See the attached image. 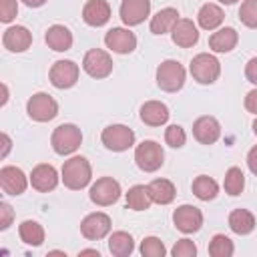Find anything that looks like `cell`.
Instances as JSON below:
<instances>
[{
  "label": "cell",
  "instance_id": "obj_6",
  "mask_svg": "<svg viewBox=\"0 0 257 257\" xmlns=\"http://www.w3.org/2000/svg\"><path fill=\"white\" fill-rule=\"evenodd\" d=\"M100 141L108 151L122 153L135 145V133L126 124H108L100 133Z\"/></svg>",
  "mask_w": 257,
  "mask_h": 257
},
{
  "label": "cell",
  "instance_id": "obj_36",
  "mask_svg": "<svg viewBox=\"0 0 257 257\" xmlns=\"http://www.w3.org/2000/svg\"><path fill=\"white\" fill-rule=\"evenodd\" d=\"M185 141H187V135H185V128H183L181 124H171V126H167V131H165V143H167L169 147L181 149V147L185 145Z\"/></svg>",
  "mask_w": 257,
  "mask_h": 257
},
{
  "label": "cell",
  "instance_id": "obj_23",
  "mask_svg": "<svg viewBox=\"0 0 257 257\" xmlns=\"http://www.w3.org/2000/svg\"><path fill=\"white\" fill-rule=\"evenodd\" d=\"M44 40H46L48 48H52L56 52H66L72 46V32L62 24H54L46 30Z\"/></svg>",
  "mask_w": 257,
  "mask_h": 257
},
{
  "label": "cell",
  "instance_id": "obj_10",
  "mask_svg": "<svg viewBox=\"0 0 257 257\" xmlns=\"http://www.w3.org/2000/svg\"><path fill=\"white\" fill-rule=\"evenodd\" d=\"M78 72H80V68H78L76 62H72V60H56L50 66L48 78H50V82H52L54 88L64 90V88H70V86L76 84Z\"/></svg>",
  "mask_w": 257,
  "mask_h": 257
},
{
  "label": "cell",
  "instance_id": "obj_1",
  "mask_svg": "<svg viewBox=\"0 0 257 257\" xmlns=\"http://www.w3.org/2000/svg\"><path fill=\"white\" fill-rule=\"evenodd\" d=\"M62 183L64 187H68L70 191H80L84 189L90 179H92V169H90V163L88 159L84 157H70L68 161H64L62 165Z\"/></svg>",
  "mask_w": 257,
  "mask_h": 257
},
{
  "label": "cell",
  "instance_id": "obj_16",
  "mask_svg": "<svg viewBox=\"0 0 257 257\" xmlns=\"http://www.w3.org/2000/svg\"><path fill=\"white\" fill-rule=\"evenodd\" d=\"M151 14V0H122L120 4V20L126 26H137L145 22Z\"/></svg>",
  "mask_w": 257,
  "mask_h": 257
},
{
  "label": "cell",
  "instance_id": "obj_5",
  "mask_svg": "<svg viewBox=\"0 0 257 257\" xmlns=\"http://www.w3.org/2000/svg\"><path fill=\"white\" fill-rule=\"evenodd\" d=\"M189 70L199 84H213L221 74V62L213 54L201 52L191 60Z\"/></svg>",
  "mask_w": 257,
  "mask_h": 257
},
{
  "label": "cell",
  "instance_id": "obj_21",
  "mask_svg": "<svg viewBox=\"0 0 257 257\" xmlns=\"http://www.w3.org/2000/svg\"><path fill=\"white\" fill-rule=\"evenodd\" d=\"M169 108L161 100H147L141 106V120L149 126H161L169 120Z\"/></svg>",
  "mask_w": 257,
  "mask_h": 257
},
{
  "label": "cell",
  "instance_id": "obj_20",
  "mask_svg": "<svg viewBox=\"0 0 257 257\" xmlns=\"http://www.w3.org/2000/svg\"><path fill=\"white\" fill-rule=\"evenodd\" d=\"M171 36H173V42L181 48H191L199 42V30H197L195 22L189 18H179L175 28L171 30Z\"/></svg>",
  "mask_w": 257,
  "mask_h": 257
},
{
  "label": "cell",
  "instance_id": "obj_22",
  "mask_svg": "<svg viewBox=\"0 0 257 257\" xmlns=\"http://www.w3.org/2000/svg\"><path fill=\"white\" fill-rule=\"evenodd\" d=\"M237 42H239V34L231 26L219 28L217 32H213L209 36V48L213 52H231L237 46Z\"/></svg>",
  "mask_w": 257,
  "mask_h": 257
},
{
  "label": "cell",
  "instance_id": "obj_35",
  "mask_svg": "<svg viewBox=\"0 0 257 257\" xmlns=\"http://www.w3.org/2000/svg\"><path fill=\"white\" fill-rule=\"evenodd\" d=\"M239 20L247 28H257V0H243L241 2Z\"/></svg>",
  "mask_w": 257,
  "mask_h": 257
},
{
  "label": "cell",
  "instance_id": "obj_37",
  "mask_svg": "<svg viewBox=\"0 0 257 257\" xmlns=\"http://www.w3.org/2000/svg\"><path fill=\"white\" fill-rule=\"evenodd\" d=\"M173 257H195L197 255V245L191 239H179L173 249H171Z\"/></svg>",
  "mask_w": 257,
  "mask_h": 257
},
{
  "label": "cell",
  "instance_id": "obj_32",
  "mask_svg": "<svg viewBox=\"0 0 257 257\" xmlns=\"http://www.w3.org/2000/svg\"><path fill=\"white\" fill-rule=\"evenodd\" d=\"M223 187L225 191L231 195V197H237L243 193L245 189V175L239 167H231L227 173H225V181H223Z\"/></svg>",
  "mask_w": 257,
  "mask_h": 257
},
{
  "label": "cell",
  "instance_id": "obj_44",
  "mask_svg": "<svg viewBox=\"0 0 257 257\" xmlns=\"http://www.w3.org/2000/svg\"><path fill=\"white\" fill-rule=\"evenodd\" d=\"M28 8H40L42 4H46V0H22Z\"/></svg>",
  "mask_w": 257,
  "mask_h": 257
},
{
  "label": "cell",
  "instance_id": "obj_8",
  "mask_svg": "<svg viewBox=\"0 0 257 257\" xmlns=\"http://www.w3.org/2000/svg\"><path fill=\"white\" fill-rule=\"evenodd\" d=\"M120 193L122 191H120V185H118L116 179H112V177H100V179H96V183H92L88 197H90V201L94 205L108 207V205H112V203L118 201Z\"/></svg>",
  "mask_w": 257,
  "mask_h": 257
},
{
  "label": "cell",
  "instance_id": "obj_45",
  "mask_svg": "<svg viewBox=\"0 0 257 257\" xmlns=\"http://www.w3.org/2000/svg\"><path fill=\"white\" fill-rule=\"evenodd\" d=\"M78 255H96V257H100L98 249H82V251H78Z\"/></svg>",
  "mask_w": 257,
  "mask_h": 257
},
{
  "label": "cell",
  "instance_id": "obj_41",
  "mask_svg": "<svg viewBox=\"0 0 257 257\" xmlns=\"http://www.w3.org/2000/svg\"><path fill=\"white\" fill-rule=\"evenodd\" d=\"M245 108L251 114H257V88H253V90L247 92V96H245Z\"/></svg>",
  "mask_w": 257,
  "mask_h": 257
},
{
  "label": "cell",
  "instance_id": "obj_34",
  "mask_svg": "<svg viewBox=\"0 0 257 257\" xmlns=\"http://www.w3.org/2000/svg\"><path fill=\"white\" fill-rule=\"evenodd\" d=\"M141 255L143 257H165L167 247L159 237H145L141 243Z\"/></svg>",
  "mask_w": 257,
  "mask_h": 257
},
{
  "label": "cell",
  "instance_id": "obj_17",
  "mask_svg": "<svg viewBox=\"0 0 257 257\" xmlns=\"http://www.w3.org/2000/svg\"><path fill=\"white\" fill-rule=\"evenodd\" d=\"M30 185L38 191V193H48L58 185V173L52 165L48 163H40L32 169L30 173Z\"/></svg>",
  "mask_w": 257,
  "mask_h": 257
},
{
  "label": "cell",
  "instance_id": "obj_2",
  "mask_svg": "<svg viewBox=\"0 0 257 257\" xmlns=\"http://www.w3.org/2000/svg\"><path fill=\"white\" fill-rule=\"evenodd\" d=\"M185 78H187V72H185V66L179 60H171V58L163 60L157 68V84L165 92L181 90L183 84H185Z\"/></svg>",
  "mask_w": 257,
  "mask_h": 257
},
{
  "label": "cell",
  "instance_id": "obj_27",
  "mask_svg": "<svg viewBox=\"0 0 257 257\" xmlns=\"http://www.w3.org/2000/svg\"><path fill=\"white\" fill-rule=\"evenodd\" d=\"M229 229L237 235H249L255 229V215L247 209H235L229 213Z\"/></svg>",
  "mask_w": 257,
  "mask_h": 257
},
{
  "label": "cell",
  "instance_id": "obj_11",
  "mask_svg": "<svg viewBox=\"0 0 257 257\" xmlns=\"http://www.w3.org/2000/svg\"><path fill=\"white\" fill-rule=\"evenodd\" d=\"M173 223L185 235L197 233L203 225V213H201V209H197L193 205H181L173 213Z\"/></svg>",
  "mask_w": 257,
  "mask_h": 257
},
{
  "label": "cell",
  "instance_id": "obj_18",
  "mask_svg": "<svg viewBox=\"0 0 257 257\" xmlns=\"http://www.w3.org/2000/svg\"><path fill=\"white\" fill-rule=\"evenodd\" d=\"M2 44L10 52H24L32 44V34L24 26H10L2 34Z\"/></svg>",
  "mask_w": 257,
  "mask_h": 257
},
{
  "label": "cell",
  "instance_id": "obj_13",
  "mask_svg": "<svg viewBox=\"0 0 257 257\" xmlns=\"http://www.w3.org/2000/svg\"><path fill=\"white\" fill-rule=\"evenodd\" d=\"M108 231H110V217L100 211L86 215L80 223V233L90 241H98V239L106 237Z\"/></svg>",
  "mask_w": 257,
  "mask_h": 257
},
{
  "label": "cell",
  "instance_id": "obj_31",
  "mask_svg": "<svg viewBox=\"0 0 257 257\" xmlns=\"http://www.w3.org/2000/svg\"><path fill=\"white\" fill-rule=\"evenodd\" d=\"M18 235L20 239L26 243V245H32V247H38L44 243V229L40 223L36 221H22L20 227H18Z\"/></svg>",
  "mask_w": 257,
  "mask_h": 257
},
{
  "label": "cell",
  "instance_id": "obj_19",
  "mask_svg": "<svg viewBox=\"0 0 257 257\" xmlns=\"http://www.w3.org/2000/svg\"><path fill=\"white\" fill-rule=\"evenodd\" d=\"M110 18V4L106 0H88L82 8V20L88 26H104Z\"/></svg>",
  "mask_w": 257,
  "mask_h": 257
},
{
  "label": "cell",
  "instance_id": "obj_29",
  "mask_svg": "<svg viewBox=\"0 0 257 257\" xmlns=\"http://www.w3.org/2000/svg\"><path fill=\"white\" fill-rule=\"evenodd\" d=\"M191 189H193V195H195L197 199H201V201H211V199H215L217 193H219L217 181L211 179L209 175H199V177H195Z\"/></svg>",
  "mask_w": 257,
  "mask_h": 257
},
{
  "label": "cell",
  "instance_id": "obj_46",
  "mask_svg": "<svg viewBox=\"0 0 257 257\" xmlns=\"http://www.w3.org/2000/svg\"><path fill=\"white\" fill-rule=\"evenodd\" d=\"M6 100H8V86H6V84H2V100H0V104L4 106V104H6Z\"/></svg>",
  "mask_w": 257,
  "mask_h": 257
},
{
  "label": "cell",
  "instance_id": "obj_24",
  "mask_svg": "<svg viewBox=\"0 0 257 257\" xmlns=\"http://www.w3.org/2000/svg\"><path fill=\"white\" fill-rule=\"evenodd\" d=\"M223 8L219 4H213V2H207L199 8V14H197V22L203 30H217L221 24H223Z\"/></svg>",
  "mask_w": 257,
  "mask_h": 257
},
{
  "label": "cell",
  "instance_id": "obj_43",
  "mask_svg": "<svg viewBox=\"0 0 257 257\" xmlns=\"http://www.w3.org/2000/svg\"><path fill=\"white\" fill-rule=\"evenodd\" d=\"M0 143H2V151H0V157L4 159V157L8 155V151H10V147H12V141H10V137H8L6 133H2V135H0Z\"/></svg>",
  "mask_w": 257,
  "mask_h": 257
},
{
  "label": "cell",
  "instance_id": "obj_25",
  "mask_svg": "<svg viewBox=\"0 0 257 257\" xmlns=\"http://www.w3.org/2000/svg\"><path fill=\"white\" fill-rule=\"evenodd\" d=\"M177 22H179V10L169 6V8L159 10V12L151 18L149 28H151L153 34H165V32H171Z\"/></svg>",
  "mask_w": 257,
  "mask_h": 257
},
{
  "label": "cell",
  "instance_id": "obj_42",
  "mask_svg": "<svg viewBox=\"0 0 257 257\" xmlns=\"http://www.w3.org/2000/svg\"><path fill=\"white\" fill-rule=\"evenodd\" d=\"M247 167L253 175H257V145L247 153Z\"/></svg>",
  "mask_w": 257,
  "mask_h": 257
},
{
  "label": "cell",
  "instance_id": "obj_4",
  "mask_svg": "<svg viewBox=\"0 0 257 257\" xmlns=\"http://www.w3.org/2000/svg\"><path fill=\"white\" fill-rule=\"evenodd\" d=\"M135 163L145 173H155L165 163V151L157 141H143L135 149Z\"/></svg>",
  "mask_w": 257,
  "mask_h": 257
},
{
  "label": "cell",
  "instance_id": "obj_9",
  "mask_svg": "<svg viewBox=\"0 0 257 257\" xmlns=\"http://www.w3.org/2000/svg\"><path fill=\"white\" fill-rule=\"evenodd\" d=\"M82 68L92 78H106L112 72V58L106 50L90 48L82 58Z\"/></svg>",
  "mask_w": 257,
  "mask_h": 257
},
{
  "label": "cell",
  "instance_id": "obj_47",
  "mask_svg": "<svg viewBox=\"0 0 257 257\" xmlns=\"http://www.w3.org/2000/svg\"><path fill=\"white\" fill-rule=\"evenodd\" d=\"M221 4H235V2H239V0H219Z\"/></svg>",
  "mask_w": 257,
  "mask_h": 257
},
{
  "label": "cell",
  "instance_id": "obj_39",
  "mask_svg": "<svg viewBox=\"0 0 257 257\" xmlns=\"http://www.w3.org/2000/svg\"><path fill=\"white\" fill-rule=\"evenodd\" d=\"M12 219H14V211L8 203H0V231H6L10 225H12Z\"/></svg>",
  "mask_w": 257,
  "mask_h": 257
},
{
  "label": "cell",
  "instance_id": "obj_26",
  "mask_svg": "<svg viewBox=\"0 0 257 257\" xmlns=\"http://www.w3.org/2000/svg\"><path fill=\"white\" fill-rule=\"evenodd\" d=\"M147 187H149V193H151L153 203L169 205V203L175 201L177 189H175V185H173L169 179H155V181H151Z\"/></svg>",
  "mask_w": 257,
  "mask_h": 257
},
{
  "label": "cell",
  "instance_id": "obj_28",
  "mask_svg": "<svg viewBox=\"0 0 257 257\" xmlns=\"http://www.w3.org/2000/svg\"><path fill=\"white\" fill-rule=\"evenodd\" d=\"M108 251L114 257H128L135 251V241L133 235L126 231H114L108 237Z\"/></svg>",
  "mask_w": 257,
  "mask_h": 257
},
{
  "label": "cell",
  "instance_id": "obj_15",
  "mask_svg": "<svg viewBox=\"0 0 257 257\" xmlns=\"http://www.w3.org/2000/svg\"><path fill=\"white\" fill-rule=\"evenodd\" d=\"M193 137L201 143V145H213L219 141L221 137V124L215 116H199L195 122H193Z\"/></svg>",
  "mask_w": 257,
  "mask_h": 257
},
{
  "label": "cell",
  "instance_id": "obj_48",
  "mask_svg": "<svg viewBox=\"0 0 257 257\" xmlns=\"http://www.w3.org/2000/svg\"><path fill=\"white\" fill-rule=\"evenodd\" d=\"M253 133H255V137H257V118L253 120Z\"/></svg>",
  "mask_w": 257,
  "mask_h": 257
},
{
  "label": "cell",
  "instance_id": "obj_33",
  "mask_svg": "<svg viewBox=\"0 0 257 257\" xmlns=\"http://www.w3.org/2000/svg\"><path fill=\"white\" fill-rule=\"evenodd\" d=\"M233 251H235L233 241H231L227 235L217 233V235L211 239V243H209V255H213V257H231Z\"/></svg>",
  "mask_w": 257,
  "mask_h": 257
},
{
  "label": "cell",
  "instance_id": "obj_7",
  "mask_svg": "<svg viewBox=\"0 0 257 257\" xmlns=\"http://www.w3.org/2000/svg\"><path fill=\"white\" fill-rule=\"evenodd\" d=\"M26 112L36 122H48L58 114V102L46 92H36L28 98Z\"/></svg>",
  "mask_w": 257,
  "mask_h": 257
},
{
  "label": "cell",
  "instance_id": "obj_14",
  "mask_svg": "<svg viewBox=\"0 0 257 257\" xmlns=\"http://www.w3.org/2000/svg\"><path fill=\"white\" fill-rule=\"evenodd\" d=\"M0 187L6 195H22L28 187V179L22 169L6 165L0 169Z\"/></svg>",
  "mask_w": 257,
  "mask_h": 257
},
{
  "label": "cell",
  "instance_id": "obj_12",
  "mask_svg": "<svg viewBox=\"0 0 257 257\" xmlns=\"http://www.w3.org/2000/svg\"><path fill=\"white\" fill-rule=\"evenodd\" d=\"M104 44L116 54H131L137 48V36L128 28H110L104 34Z\"/></svg>",
  "mask_w": 257,
  "mask_h": 257
},
{
  "label": "cell",
  "instance_id": "obj_3",
  "mask_svg": "<svg viewBox=\"0 0 257 257\" xmlns=\"http://www.w3.org/2000/svg\"><path fill=\"white\" fill-rule=\"evenodd\" d=\"M80 143H82V133L76 124H70V122L56 126L52 137H50V145H52L54 153L62 155V157L72 155L80 147Z\"/></svg>",
  "mask_w": 257,
  "mask_h": 257
},
{
  "label": "cell",
  "instance_id": "obj_38",
  "mask_svg": "<svg viewBox=\"0 0 257 257\" xmlns=\"http://www.w3.org/2000/svg\"><path fill=\"white\" fill-rule=\"evenodd\" d=\"M18 14V2L16 0H0V20L4 24L12 22Z\"/></svg>",
  "mask_w": 257,
  "mask_h": 257
},
{
  "label": "cell",
  "instance_id": "obj_40",
  "mask_svg": "<svg viewBox=\"0 0 257 257\" xmlns=\"http://www.w3.org/2000/svg\"><path fill=\"white\" fill-rule=\"evenodd\" d=\"M245 76H247V80H249L251 84L257 86V56H253V58L245 64Z\"/></svg>",
  "mask_w": 257,
  "mask_h": 257
},
{
  "label": "cell",
  "instance_id": "obj_30",
  "mask_svg": "<svg viewBox=\"0 0 257 257\" xmlns=\"http://www.w3.org/2000/svg\"><path fill=\"white\" fill-rule=\"evenodd\" d=\"M153 199H151V193H149V187L145 185H135L128 189L126 193V207L133 209V211H147L151 207Z\"/></svg>",
  "mask_w": 257,
  "mask_h": 257
}]
</instances>
